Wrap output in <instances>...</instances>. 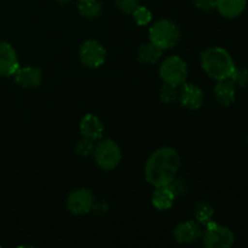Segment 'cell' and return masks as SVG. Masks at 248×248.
Returning a JSON list of instances; mask_svg holds the SVG:
<instances>
[{
  "label": "cell",
  "instance_id": "13",
  "mask_svg": "<svg viewBox=\"0 0 248 248\" xmlns=\"http://www.w3.org/2000/svg\"><path fill=\"white\" fill-rule=\"evenodd\" d=\"M15 81L19 86L31 89V87H38L43 80V74L40 69L35 67H23L18 68L14 74Z\"/></svg>",
  "mask_w": 248,
  "mask_h": 248
},
{
  "label": "cell",
  "instance_id": "8",
  "mask_svg": "<svg viewBox=\"0 0 248 248\" xmlns=\"http://www.w3.org/2000/svg\"><path fill=\"white\" fill-rule=\"evenodd\" d=\"M94 196L89 189H77L67 199V210L74 216H82L92 211Z\"/></svg>",
  "mask_w": 248,
  "mask_h": 248
},
{
  "label": "cell",
  "instance_id": "5",
  "mask_svg": "<svg viewBox=\"0 0 248 248\" xmlns=\"http://www.w3.org/2000/svg\"><path fill=\"white\" fill-rule=\"evenodd\" d=\"M93 156L97 165L104 171H111L116 169L121 161V150L116 142L113 140H99V142L94 145Z\"/></svg>",
  "mask_w": 248,
  "mask_h": 248
},
{
  "label": "cell",
  "instance_id": "20",
  "mask_svg": "<svg viewBox=\"0 0 248 248\" xmlns=\"http://www.w3.org/2000/svg\"><path fill=\"white\" fill-rule=\"evenodd\" d=\"M179 97V86H172V85L164 84L160 90V99L162 103L171 104L178 101Z\"/></svg>",
  "mask_w": 248,
  "mask_h": 248
},
{
  "label": "cell",
  "instance_id": "1",
  "mask_svg": "<svg viewBox=\"0 0 248 248\" xmlns=\"http://www.w3.org/2000/svg\"><path fill=\"white\" fill-rule=\"evenodd\" d=\"M179 166L181 156L176 149L171 147L159 148L145 162V181L154 188L169 186L173 179H176Z\"/></svg>",
  "mask_w": 248,
  "mask_h": 248
},
{
  "label": "cell",
  "instance_id": "24",
  "mask_svg": "<svg viewBox=\"0 0 248 248\" xmlns=\"http://www.w3.org/2000/svg\"><path fill=\"white\" fill-rule=\"evenodd\" d=\"M119 10L125 14H132L133 10L140 5V0H114Z\"/></svg>",
  "mask_w": 248,
  "mask_h": 248
},
{
  "label": "cell",
  "instance_id": "10",
  "mask_svg": "<svg viewBox=\"0 0 248 248\" xmlns=\"http://www.w3.org/2000/svg\"><path fill=\"white\" fill-rule=\"evenodd\" d=\"M19 68L18 57L9 43L0 41V77H12Z\"/></svg>",
  "mask_w": 248,
  "mask_h": 248
},
{
  "label": "cell",
  "instance_id": "7",
  "mask_svg": "<svg viewBox=\"0 0 248 248\" xmlns=\"http://www.w3.org/2000/svg\"><path fill=\"white\" fill-rule=\"evenodd\" d=\"M79 57L85 67L96 69L106 62L107 51L98 41L90 39L80 46Z\"/></svg>",
  "mask_w": 248,
  "mask_h": 248
},
{
  "label": "cell",
  "instance_id": "12",
  "mask_svg": "<svg viewBox=\"0 0 248 248\" xmlns=\"http://www.w3.org/2000/svg\"><path fill=\"white\" fill-rule=\"evenodd\" d=\"M80 131H81L82 137L96 142L101 140L103 136L104 126L98 116L93 114H86L80 121Z\"/></svg>",
  "mask_w": 248,
  "mask_h": 248
},
{
  "label": "cell",
  "instance_id": "23",
  "mask_svg": "<svg viewBox=\"0 0 248 248\" xmlns=\"http://www.w3.org/2000/svg\"><path fill=\"white\" fill-rule=\"evenodd\" d=\"M94 150V143L93 140H87V138H82L78 142L77 147H75V152L81 156H89V155L93 154Z\"/></svg>",
  "mask_w": 248,
  "mask_h": 248
},
{
  "label": "cell",
  "instance_id": "26",
  "mask_svg": "<svg viewBox=\"0 0 248 248\" xmlns=\"http://www.w3.org/2000/svg\"><path fill=\"white\" fill-rule=\"evenodd\" d=\"M92 211H93L96 215L104 216V215H107V212L109 211V206H108V203L104 202V201H98V202H96V201H94Z\"/></svg>",
  "mask_w": 248,
  "mask_h": 248
},
{
  "label": "cell",
  "instance_id": "19",
  "mask_svg": "<svg viewBox=\"0 0 248 248\" xmlns=\"http://www.w3.org/2000/svg\"><path fill=\"white\" fill-rule=\"evenodd\" d=\"M213 215H215V210L207 201H200L196 203L194 208V216H195L196 222L200 223V225H207L208 223L212 222Z\"/></svg>",
  "mask_w": 248,
  "mask_h": 248
},
{
  "label": "cell",
  "instance_id": "11",
  "mask_svg": "<svg viewBox=\"0 0 248 248\" xmlns=\"http://www.w3.org/2000/svg\"><path fill=\"white\" fill-rule=\"evenodd\" d=\"M202 235L200 223L196 220H186L182 222L174 228L173 237L178 244H193L198 241Z\"/></svg>",
  "mask_w": 248,
  "mask_h": 248
},
{
  "label": "cell",
  "instance_id": "17",
  "mask_svg": "<svg viewBox=\"0 0 248 248\" xmlns=\"http://www.w3.org/2000/svg\"><path fill=\"white\" fill-rule=\"evenodd\" d=\"M161 48H159L157 46H155L154 44L149 41V43L142 44L140 46L137 57L140 63H144V64H154V63H156L161 58Z\"/></svg>",
  "mask_w": 248,
  "mask_h": 248
},
{
  "label": "cell",
  "instance_id": "25",
  "mask_svg": "<svg viewBox=\"0 0 248 248\" xmlns=\"http://www.w3.org/2000/svg\"><path fill=\"white\" fill-rule=\"evenodd\" d=\"M194 5L202 11H212L217 6V0H194Z\"/></svg>",
  "mask_w": 248,
  "mask_h": 248
},
{
  "label": "cell",
  "instance_id": "2",
  "mask_svg": "<svg viewBox=\"0 0 248 248\" xmlns=\"http://www.w3.org/2000/svg\"><path fill=\"white\" fill-rule=\"evenodd\" d=\"M201 65L206 74L215 80L229 79L235 68L232 55L218 46L206 48L201 53Z\"/></svg>",
  "mask_w": 248,
  "mask_h": 248
},
{
  "label": "cell",
  "instance_id": "15",
  "mask_svg": "<svg viewBox=\"0 0 248 248\" xmlns=\"http://www.w3.org/2000/svg\"><path fill=\"white\" fill-rule=\"evenodd\" d=\"M176 198L177 196L174 195V193L169 186H157L153 193L152 203L156 210L167 211L173 206Z\"/></svg>",
  "mask_w": 248,
  "mask_h": 248
},
{
  "label": "cell",
  "instance_id": "16",
  "mask_svg": "<svg viewBox=\"0 0 248 248\" xmlns=\"http://www.w3.org/2000/svg\"><path fill=\"white\" fill-rule=\"evenodd\" d=\"M247 6V0H217V6L220 15L225 18H236Z\"/></svg>",
  "mask_w": 248,
  "mask_h": 248
},
{
  "label": "cell",
  "instance_id": "22",
  "mask_svg": "<svg viewBox=\"0 0 248 248\" xmlns=\"http://www.w3.org/2000/svg\"><path fill=\"white\" fill-rule=\"evenodd\" d=\"M230 81L235 85V87H242L247 86L248 85V70L245 68H234L232 75H230Z\"/></svg>",
  "mask_w": 248,
  "mask_h": 248
},
{
  "label": "cell",
  "instance_id": "9",
  "mask_svg": "<svg viewBox=\"0 0 248 248\" xmlns=\"http://www.w3.org/2000/svg\"><path fill=\"white\" fill-rule=\"evenodd\" d=\"M178 101L186 108L190 109V110H196L203 103L202 90L199 86H196L195 84L186 81L179 86Z\"/></svg>",
  "mask_w": 248,
  "mask_h": 248
},
{
  "label": "cell",
  "instance_id": "14",
  "mask_svg": "<svg viewBox=\"0 0 248 248\" xmlns=\"http://www.w3.org/2000/svg\"><path fill=\"white\" fill-rule=\"evenodd\" d=\"M236 97V87L230 81V79L218 80L215 87V98L220 106L229 107L234 103Z\"/></svg>",
  "mask_w": 248,
  "mask_h": 248
},
{
  "label": "cell",
  "instance_id": "18",
  "mask_svg": "<svg viewBox=\"0 0 248 248\" xmlns=\"http://www.w3.org/2000/svg\"><path fill=\"white\" fill-rule=\"evenodd\" d=\"M78 10L85 18H97L102 12V5L98 0H79Z\"/></svg>",
  "mask_w": 248,
  "mask_h": 248
},
{
  "label": "cell",
  "instance_id": "28",
  "mask_svg": "<svg viewBox=\"0 0 248 248\" xmlns=\"http://www.w3.org/2000/svg\"><path fill=\"white\" fill-rule=\"evenodd\" d=\"M247 143H248V136H247Z\"/></svg>",
  "mask_w": 248,
  "mask_h": 248
},
{
  "label": "cell",
  "instance_id": "27",
  "mask_svg": "<svg viewBox=\"0 0 248 248\" xmlns=\"http://www.w3.org/2000/svg\"><path fill=\"white\" fill-rule=\"evenodd\" d=\"M58 1H60L61 4H67V2H69L70 0H58Z\"/></svg>",
  "mask_w": 248,
  "mask_h": 248
},
{
  "label": "cell",
  "instance_id": "3",
  "mask_svg": "<svg viewBox=\"0 0 248 248\" xmlns=\"http://www.w3.org/2000/svg\"><path fill=\"white\" fill-rule=\"evenodd\" d=\"M181 38V31L174 22L170 19H160L153 24L149 31V40L159 48L169 50L174 47Z\"/></svg>",
  "mask_w": 248,
  "mask_h": 248
},
{
  "label": "cell",
  "instance_id": "6",
  "mask_svg": "<svg viewBox=\"0 0 248 248\" xmlns=\"http://www.w3.org/2000/svg\"><path fill=\"white\" fill-rule=\"evenodd\" d=\"M202 241L207 248H230L235 242V235L229 228L210 222L206 225Z\"/></svg>",
  "mask_w": 248,
  "mask_h": 248
},
{
  "label": "cell",
  "instance_id": "4",
  "mask_svg": "<svg viewBox=\"0 0 248 248\" xmlns=\"http://www.w3.org/2000/svg\"><path fill=\"white\" fill-rule=\"evenodd\" d=\"M159 73L164 84L181 86L188 78V64L178 56H170L162 61Z\"/></svg>",
  "mask_w": 248,
  "mask_h": 248
},
{
  "label": "cell",
  "instance_id": "21",
  "mask_svg": "<svg viewBox=\"0 0 248 248\" xmlns=\"http://www.w3.org/2000/svg\"><path fill=\"white\" fill-rule=\"evenodd\" d=\"M132 16L138 26H147V24L150 23V21H152L153 15L148 7L138 5V6L133 10Z\"/></svg>",
  "mask_w": 248,
  "mask_h": 248
}]
</instances>
